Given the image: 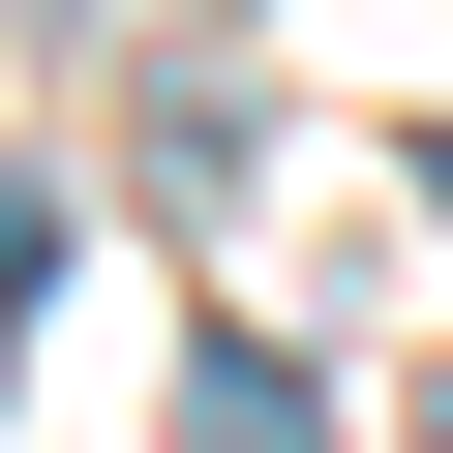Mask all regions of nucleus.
I'll use <instances>...</instances> for the list:
<instances>
[{"label":"nucleus","instance_id":"nucleus-1","mask_svg":"<svg viewBox=\"0 0 453 453\" xmlns=\"http://www.w3.org/2000/svg\"><path fill=\"white\" fill-rule=\"evenodd\" d=\"M181 453H333V423H303V363H273V333H211V363H181Z\"/></svg>","mask_w":453,"mask_h":453},{"label":"nucleus","instance_id":"nucleus-2","mask_svg":"<svg viewBox=\"0 0 453 453\" xmlns=\"http://www.w3.org/2000/svg\"><path fill=\"white\" fill-rule=\"evenodd\" d=\"M0 333H31V211H0Z\"/></svg>","mask_w":453,"mask_h":453}]
</instances>
